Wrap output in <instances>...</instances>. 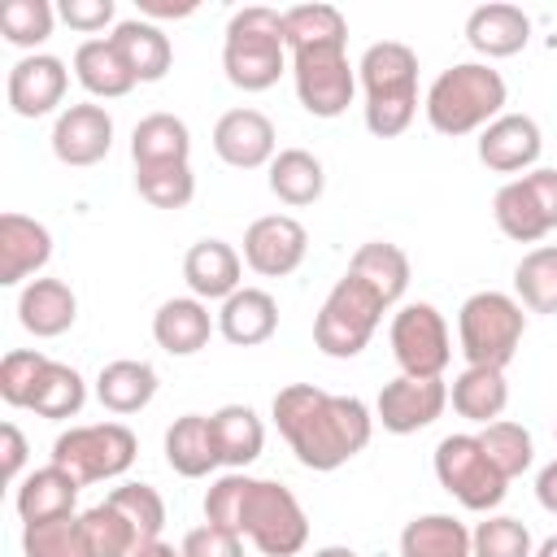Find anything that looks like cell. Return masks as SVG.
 Segmentation results:
<instances>
[{
    "label": "cell",
    "instance_id": "obj_21",
    "mask_svg": "<svg viewBox=\"0 0 557 557\" xmlns=\"http://www.w3.org/2000/svg\"><path fill=\"white\" fill-rule=\"evenodd\" d=\"M213 331H218V318H213L209 305L196 300V296H170V300L152 313V339H157V348H165L170 357H191V352H200Z\"/></svg>",
    "mask_w": 557,
    "mask_h": 557
},
{
    "label": "cell",
    "instance_id": "obj_31",
    "mask_svg": "<svg viewBox=\"0 0 557 557\" xmlns=\"http://www.w3.org/2000/svg\"><path fill=\"white\" fill-rule=\"evenodd\" d=\"M348 274L361 278V283L392 309V305L405 296V287H409V257H405V248H396V244H387V239H370V244H361V248L352 252Z\"/></svg>",
    "mask_w": 557,
    "mask_h": 557
},
{
    "label": "cell",
    "instance_id": "obj_39",
    "mask_svg": "<svg viewBox=\"0 0 557 557\" xmlns=\"http://www.w3.org/2000/svg\"><path fill=\"white\" fill-rule=\"evenodd\" d=\"M479 444L487 453V461L505 474V479H518L531 470L535 461V444H531V431L522 422H509V418H496L479 431Z\"/></svg>",
    "mask_w": 557,
    "mask_h": 557
},
{
    "label": "cell",
    "instance_id": "obj_55",
    "mask_svg": "<svg viewBox=\"0 0 557 557\" xmlns=\"http://www.w3.org/2000/svg\"><path fill=\"white\" fill-rule=\"evenodd\" d=\"M313 557H357V553H352L348 544H326V548H318Z\"/></svg>",
    "mask_w": 557,
    "mask_h": 557
},
{
    "label": "cell",
    "instance_id": "obj_48",
    "mask_svg": "<svg viewBox=\"0 0 557 557\" xmlns=\"http://www.w3.org/2000/svg\"><path fill=\"white\" fill-rule=\"evenodd\" d=\"M178 553L183 557H244V535H235L226 527H213V522H200L183 535Z\"/></svg>",
    "mask_w": 557,
    "mask_h": 557
},
{
    "label": "cell",
    "instance_id": "obj_23",
    "mask_svg": "<svg viewBox=\"0 0 557 557\" xmlns=\"http://www.w3.org/2000/svg\"><path fill=\"white\" fill-rule=\"evenodd\" d=\"M113 48L117 57L126 61V70L135 74V83H161L174 65V48H170V35L148 22V17H126L113 26Z\"/></svg>",
    "mask_w": 557,
    "mask_h": 557
},
{
    "label": "cell",
    "instance_id": "obj_56",
    "mask_svg": "<svg viewBox=\"0 0 557 557\" xmlns=\"http://www.w3.org/2000/svg\"><path fill=\"white\" fill-rule=\"evenodd\" d=\"M535 557H557V535H548V540L535 548Z\"/></svg>",
    "mask_w": 557,
    "mask_h": 557
},
{
    "label": "cell",
    "instance_id": "obj_49",
    "mask_svg": "<svg viewBox=\"0 0 557 557\" xmlns=\"http://www.w3.org/2000/svg\"><path fill=\"white\" fill-rule=\"evenodd\" d=\"M57 13H61V22H65L70 30L96 35V30H104V26L113 22L117 9H113V0H61Z\"/></svg>",
    "mask_w": 557,
    "mask_h": 557
},
{
    "label": "cell",
    "instance_id": "obj_30",
    "mask_svg": "<svg viewBox=\"0 0 557 557\" xmlns=\"http://www.w3.org/2000/svg\"><path fill=\"white\" fill-rule=\"evenodd\" d=\"M74 78L96 100H117V96H126L135 87V74L126 70V61L117 57L109 35L104 39H83L74 48Z\"/></svg>",
    "mask_w": 557,
    "mask_h": 557
},
{
    "label": "cell",
    "instance_id": "obj_8",
    "mask_svg": "<svg viewBox=\"0 0 557 557\" xmlns=\"http://www.w3.org/2000/svg\"><path fill=\"white\" fill-rule=\"evenodd\" d=\"M239 535L252 540V548L261 557H296L309 544V518H305L300 500L292 496V487H283L274 479H252L244 518H239Z\"/></svg>",
    "mask_w": 557,
    "mask_h": 557
},
{
    "label": "cell",
    "instance_id": "obj_3",
    "mask_svg": "<svg viewBox=\"0 0 557 557\" xmlns=\"http://www.w3.org/2000/svg\"><path fill=\"white\" fill-rule=\"evenodd\" d=\"M505 100H509V87L500 70H492L487 61H457L444 74H435L422 109H426L431 131L457 139V135H474L492 126L505 113Z\"/></svg>",
    "mask_w": 557,
    "mask_h": 557
},
{
    "label": "cell",
    "instance_id": "obj_11",
    "mask_svg": "<svg viewBox=\"0 0 557 557\" xmlns=\"http://www.w3.org/2000/svg\"><path fill=\"white\" fill-rule=\"evenodd\" d=\"M296 100L313 117H339L357 96V65L344 48H309L292 52Z\"/></svg>",
    "mask_w": 557,
    "mask_h": 557
},
{
    "label": "cell",
    "instance_id": "obj_28",
    "mask_svg": "<svg viewBox=\"0 0 557 557\" xmlns=\"http://www.w3.org/2000/svg\"><path fill=\"white\" fill-rule=\"evenodd\" d=\"M191 157V131L174 113H148L131 131V161L135 170L144 165H187Z\"/></svg>",
    "mask_w": 557,
    "mask_h": 557
},
{
    "label": "cell",
    "instance_id": "obj_24",
    "mask_svg": "<svg viewBox=\"0 0 557 557\" xmlns=\"http://www.w3.org/2000/svg\"><path fill=\"white\" fill-rule=\"evenodd\" d=\"M278 331V300L261 287H239L218 309V335L235 348H257Z\"/></svg>",
    "mask_w": 557,
    "mask_h": 557
},
{
    "label": "cell",
    "instance_id": "obj_6",
    "mask_svg": "<svg viewBox=\"0 0 557 557\" xmlns=\"http://www.w3.org/2000/svg\"><path fill=\"white\" fill-rule=\"evenodd\" d=\"M383 313H387V305L361 278H352L344 270V278H335V287L326 292V300H322V309L313 318V344L326 357L348 361L370 344V335L379 331Z\"/></svg>",
    "mask_w": 557,
    "mask_h": 557
},
{
    "label": "cell",
    "instance_id": "obj_7",
    "mask_svg": "<svg viewBox=\"0 0 557 557\" xmlns=\"http://www.w3.org/2000/svg\"><path fill=\"white\" fill-rule=\"evenodd\" d=\"M135 453H139V444L126 422H87V426L61 431L52 440V466L70 470L83 487L122 479L135 466Z\"/></svg>",
    "mask_w": 557,
    "mask_h": 557
},
{
    "label": "cell",
    "instance_id": "obj_26",
    "mask_svg": "<svg viewBox=\"0 0 557 557\" xmlns=\"http://www.w3.org/2000/svg\"><path fill=\"white\" fill-rule=\"evenodd\" d=\"M152 396H157V370H152L148 361L117 357V361L100 366V374H96V400H100L109 413H117V418L148 409Z\"/></svg>",
    "mask_w": 557,
    "mask_h": 557
},
{
    "label": "cell",
    "instance_id": "obj_20",
    "mask_svg": "<svg viewBox=\"0 0 557 557\" xmlns=\"http://www.w3.org/2000/svg\"><path fill=\"white\" fill-rule=\"evenodd\" d=\"M527 39H531V17H527L518 4L496 0V4L470 9V17H466V44H470L479 57H487V61L518 57V52L527 48Z\"/></svg>",
    "mask_w": 557,
    "mask_h": 557
},
{
    "label": "cell",
    "instance_id": "obj_50",
    "mask_svg": "<svg viewBox=\"0 0 557 557\" xmlns=\"http://www.w3.org/2000/svg\"><path fill=\"white\" fill-rule=\"evenodd\" d=\"M26 435L17 431V422H4L0 426V470H4V483H22V466H26Z\"/></svg>",
    "mask_w": 557,
    "mask_h": 557
},
{
    "label": "cell",
    "instance_id": "obj_25",
    "mask_svg": "<svg viewBox=\"0 0 557 557\" xmlns=\"http://www.w3.org/2000/svg\"><path fill=\"white\" fill-rule=\"evenodd\" d=\"M78 479L70 474V470H61V466H44V470H30L22 483H17V496H13V505H17V518L22 522H48V518H65V513H74V505H78Z\"/></svg>",
    "mask_w": 557,
    "mask_h": 557
},
{
    "label": "cell",
    "instance_id": "obj_44",
    "mask_svg": "<svg viewBox=\"0 0 557 557\" xmlns=\"http://www.w3.org/2000/svg\"><path fill=\"white\" fill-rule=\"evenodd\" d=\"M52 4L48 0H4L0 4V35L13 48H39L52 35Z\"/></svg>",
    "mask_w": 557,
    "mask_h": 557
},
{
    "label": "cell",
    "instance_id": "obj_32",
    "mask_svg": "<svg viewBox=\"0 0 557 557\" xmlns=\"http://www.w3.org/2000/svg\"><path fill=\"white\" fill-rule=\"evenodd\" d=\"M209 426H213L218 457L231 470L252 466L261 457V448H265V426H261V418L248 405H222V409H213L209 413Z\"/></svg>",
    "mask_w": 557,
    "mask_h": 557
},
{
    "label": "cell",
    "instance_id": "obj_29",
    "mask_svg": "<svg viewBox=\"0 0 557 557\" xmlns=\"http://www.w3.org/2000/svg\"><path fill=\"white\" fill-rule=\"evenodd\" d=\"M448 405L457 409V418L466 422H496L509 405V383H505V370H492V366H466L453 387H448Z\"/></svg>",
    "mask_w": 557,
    "mask_h": 557
},
{
    "label": "cell",
    "instance_id": "obj_19",
    "mask_svg": "<svg viewBox=\"0 0 557 557\" xmlns=\"http://www.w3.org/2000/svg\"><path fill=\"white\" fill-rule=\"evenodd\" d=\"M244 257L226 239H196L183 257V278L196 300H226L244 287Z\"/></svg>",
    "mask_w": 557,
    "mask_h": 557
},
{
    "label": "cell",
    "instance_id": "obj_40",
    "mask_svg": "<svg viewBox=\"0 0 557 557\" xmlns=\"http://www.w3.org/2000/svg\"><path fill=\"white\" fill-rule=\"evenodd\" d=\"M78 531H83V544H87L91 557H131L135 544H139V535L131 531V522L109 500L83 509L78 513Z\"/></svg>",
    "mask_w": 557,
    "mask_h": 557
},
{
    "label": "cell",
    "instance_id": "obj_46",
    "mask_svg": "<svg viewBox=\"0 0 557 557\" xmlns=\"http://www.w3.org/2000/svg\"><path fill=\"white\" fill-rule=\"evenodd\" d=\"M52 357H44L39 348H13L4 352L0 361V400L9 409H30L35 400V387H39V374L48 370Z\"/></svg>",
    "mask_w": 557,
    "mask_h": 557
},
{
    "label": "cell",
    "instance_id": "obj_47",
    "mask_svg": "<svg viewBox=\"0 0 557 557\" xmlns=\"http://www.w3.org/2000/svg\"><path fill=\"white\" fill-rule=\"evenodd\" d=\"M248 487H252V474H244V470H231V474L213 479L209 492H205V522L226 527V531L239 535V518H244Z\"/></svg>",
    "mask_w": 557,
    "mask_h": 557
},
{
    "label": "cell",
    "instance_id": "obj_16",
    "mask_svg": "<svg viewBox=\"0 0 557 557\" xmlns=\"http://www.w3.org/2000/svg\"><path fill=\"white\" fill-rule=\"evenodd\" d=\"M278 135L274 122L261 109H226L213 126V152L231 165V170H261L278 157Z\"/></svg>",
    "mask_w": 557,
    "mask_h": 557
},
{
    "label": "cell",
    "instance_id": "obj_2",
    "mask_svg": "<svg viewBox=\"0 0 557 557\" xmlns=\"http://www.w3.org/2000/svg\"><path fill=\"white\" fill-rule=\"evenodd\" d=\"M357 87L366 91V131L396 139L418 113V52L400 39H379L357 61Z\"/></svg>",
    "mask_w": 557,
    "mask_h": 557
},
{
    "label": "cell",
    "instance_id": "obj_45",
    "mask_svg": "<svg viewBox=\"0 0 557 557\" xmlns=\"http://www.w3.org/2000/svg\"><path fill=\"white\" fill-rule=\"evenodd\" d=\"M135 187L152 209H183L196 196L191 165H144L135 170Z\"/></svg>",
    "mask_w": 557,
    "mask_h": 557
},
{
    "label": "cell",
    "instance_id": "obj_27",
    "mask_svg": "<svg viewBox=\"0 0 557 557\" xmlns=\"http://www.w3.org/2000/svg\"><path fill=\"white\" fill-rule=\"evenodd\" d=\"M165 466L174 474H183V479H205L209 470L222 466L209 413H183V418L170 422V431H165Z\"/></svg>",
    "mask_w": 557,
    "mask_h": 557
},
{
    "label": "cell",
    "instance_id": "obj_52",
    "mask_svg": "<svg viewBox=\"0 0 557 557\" xmlns=\"http://www.w3.org/2000/svg\"><path fill=\"white\" fill-rule=\"evenodd\" d=\"M191 13H196V4H191V0H183V4L139 0V17H148V22H170V17H191Z\"/></svg>",
    "mask_w": 557,
    "mask_h": 557
},
{
    "label": "cell",
    "instance_id": "obj_1",
    "mask_svg": "<svg viewBox=\"0 0 557 557\" xmlns=\"http://www.w3.org/2000/svg\"><path fill=\"white\" fill-rule=\"evenodd\" d=\"M274 426L296 453L305 470L331 474L344 461H352L370 435H374V413L357 396H335L313 383H287L274 392Z\"/></svg>",
    "mask_w": 557,
    "mask_h": 557
},
{
    "label": "cell",
    "instance_id": "obj_57",
    "mask_svg": "<svg viewBox=\"0 0 557 557\" xmlns=\"http://www.w3.org/2000/svg\"><path fill=\"white\" fill-rule=\"evenodd\" d=\"M553 440H557V426H553Z\"/></svg>",
    "mask_w": 557,
    "mask_h": 557
},
{
    "label": "cell",
    "instance_id": "obj_42",
    "mask_svg": "<svg viewBox=\"0 0 557 557\" xmlns=\"http://www.w3.org/2000/svg\"><path fill=\"white\" fill-rule=\"evenodd\" d=\"M22 557H91L78 531V513L22 522Z\"/></svg>",
    "mask_w": 557,
    "mask_h": 557
},
{
    "label": "cell",
    "instance_id": "obj_5",
    "mask_svg": "<svg viewBox=\"0 0 557 557\" xmlns=\"http://www.w3.org/2000/svg\"><path fill=\"white\" fill-rule=\"evenodd\" d=\"M527 335V313L509 292H474L457 309V344L466 366L505 370Z\"/></svg>",
    "mask_w": 557,
    "mask_h": 557
},
{
    "label": "cell",
    "instance_id": "obj_33",
    "mask_svg": "<svg viewBox=\"0 0 557 557\" xmlns=\"http://www.w3.org/2000/svg\"><path fill=\"white\" fill-rule=\"evenodd\" d=\"M283 39H287V57L309 48H344L348 22L335 4H296L283 13Z\"/></svg>",
    "mask_w": 557,
    "mask_h": 557
},
{
    "label": "cell",
    "instance_id": "obj_35",
    "mask_svg": "<svg viewBox=\"0 0 557 557\" xmlns=\"http://www.w3.org/2000/svg\"><path fill=\"white\" fill-rule=\"evenodd\" d=\"M326 187V174H322V161L305 148H283L274 161H270V191L292 205V209H305L322 196Z\"/></svg>",
    "mask_w": 557,
    "mask_h": 557
},
{
    "label": "cell",
    "instance_id": "obj_18",
    "mask_svg": "<svg viewBox=\"0 0 557 557\" xmlns=\"http://www.w3.org/2000/svg\"><path fill=\"white\" fill-rule=\"evenodd\" d=\"M52 261V235L26 213H0V287H26Z\"/></svg>",
    "mask_w": 557,
    "mask_h": 557
},
{
    "label": "cell",
    "instance_id": "obj_12",
    "mask_svg": "<svg viewBox=\"0 0 557 557\" xmlns=\"http://www.w3.org/2000/svg\"><path fill=\"white\" fill-rule=\"evenodd\" d=\"M444 409H448L444 379L396 374L392 383H383V392L374 400V422H383V431H392V435H413V431H426Z\"/></svg>",
    "mask_w": 557,
    "mask_h": 557
},
{
    "label": "cell",
    "instance_id": "obj_9",
    "mask_svg": "<svg viewBox=\"0 0 557 557\" xmlns=\"http://www.w3.org/2000/svg\"><path fill=\"white\" fill-rule=\"evenodd\" d=\"M431 466H435L440 487H444L457 505H466V509H474V513L496 509V505L505 500V492H509V479L487 461L479 435H466V431H461V435H444V440L435 444Z\"/></svg>",
    "mask_w": 557,
    "mask_h": 557
},
{
    "label": "cell",
    "instance_id": "obj_36",
    "mask_svg": "<svg viewBox=\"0 0 557 557\" xmlns=\"http://www.w3.org/2000/svg\"><path fill=\"white\" fill-rule=\"evenodd\" d=\"M492 218H496L500 235L513 239V244H535V239L548 235V222H544V213H540V205H535V196L522 178H509L492 196Z\"/></svg>",
    "mask_w": 557,
    "mask_h": 557
},
{
    "label": "cell",
    "instance_id": "obj_14",
    "mask_svg": "<svg viewBox=\"0 0 557 557\" xmlns=\"http://www.w3.org/2000/svg\"><path fill=\"white\" fill-rule=\"evenodd\" d=\"M109 148H113V117H109L104 104L83 100V104H65L57 113V122H52V157L61 165H74V170L96 165V161L109 157Z\"/></svg>",
    "mask_w": 557,
    "mask_h": 557
},
{
    "label": "cell",
    "instance_id": "obj_54",
    "mask_svg": "<svg viewBox=\"0 0 557 557\" xmlns=\"http://www.w3.org/2000/svg\"><path fill=\"white\" fill-rule=\"evenodd\" d=\"M131 557H183V553L174 544H165V540H144V544H135Z\"/></svg>",
    "mask_w": 557,
    "mask_h": 557
},
{
    "label": "cell",
    "instance_id": "obj_17",
    "mask_svg": "<svg viewBox=\"0 0 557 557\" xmlns=\"http://www.w3.org/2000/svg\"><path fill=\"white\" fill-rule=\"evenodd\" d=\"M544 135L535 126V117L527 113H500L492 126L479 131V161L496 174H531L540 161Z\"/></svg>",
    "mask_w": 557,
    "mask_h": 557
},
{
    "label": "cell",
    "instance_id": "obj_38",
    "mask_svg": "<svg viewBox=\"0 0 557 557\" xmlns=\"http://www.w3.org/2000/svg\"><path fill=\"white\" fill-rule=\"evenodd\" d=\"M83 405H87V383H83V374H78L74 366H65V361H48V370L39 374V387H35L30 409H35L39 418L61 422V418H78Z\"/></svg>",
    "mask_w": 557,
    "mask_h": 557
},
{
    "label": "cell",
    "instance_id": "obj_37",
    "mask_svg": "<svg viewBox=\"0 0 557 557\" xmlns=\"http://www.w3.org/2000/svg\"><path fill=\"white\" fill-rule=\"evenodd\" d=\"M513 292L522 309L557 313V244H540L522 252V261L513 265Z\"/></svg>",
    "mask_w": 557,
    "mask_h": 557
},
{
    "label": "cell",
    "instance_id": "obj_10",
    "mask_svg": "<svg viewBox=\"0 0 557 557\" xmlns=\"http://www.w3.org/2000/svg\"><path fill=\"white\" fill-rule=\"evenodd\" d=\"M387 339H392V357H396L400 374L444 379V370L453 361V339H448V322L435 305H426V300L400 305L392 313Z\"/></svg>",
    "mask_w": 557,
    "mask_h": 557
},
{
    "label": "cell",
    "instance_id": "obj_15",
    "mask_svg": "<svg viewBox=\"0 0 557 557\" xmlns=\"http://www.w3.org/2000/svg\"><path fill=\"white\" fill-rule=\"evenodd\" d=\"M65 87H70V70H65L61 57H52V52H26L9 70L4 96H9V109L17 117H48L65 100Z\"/></svg>",
    "mask_w": 557,
    "mask_h": 557
},
{
    "label": "cell",
    "instance_id": "obj_53",
    "mask_svg": "<svg viewBox=\"0 0 557 557\" xmlns=\"http://www.w3.org/2000/svg\"><path fill=\"white\" fill-rule=\"evenodd\" d=\"M535 500H540L548 513H557V461H548V466L535 474Z\"/></svg>",
    "mask_w": 557,
    "mask_h": 557
},
{
    "label": "cell",
    "instance_id": "obj_22",
    "mask_svg": "<svg viewBox=\"0 0 557 557\" xmlns=\"http://www.w3.org/2000/svg\"><path fill=\"white\" fill-rule=\"evenodd\" d=\"M78 318V296L70 292V283L61 278H30L17 292V322L35 335V339H57L74 326Z\"/></svg>",
    "mask_w": 557,
    "mask_h": 557
},
{
    "label": "cell",
    "instance_id": "obj_41",
    "mask_svg": "<svg viewBox=\"0 0 557 557\" xmlns=\"http://www.w3.org/2000/svg\"><path fill=\"white\" fill-rule=\"evenodd\" d=\"M104 500L131 522V531L139 535V544H144V540H161L165 500H161V492H157L152 483H122V487H113Z\"/></svg>",
    "mask_w": 557,
    "mask_h": 557
},
{
    "label": "cell",
    "instance_id": "obj_34",
    "mask_svg": "<svg viewBox=\"0 0 557 557\" xmlns=\"http://www.w3.org/2000/svg\"><path fill=\"white\" fill-rule=\"evenodd\" d=\"M400 557H470V531L453 513H422L405 522Z\"/></svg>",
    "mask_w": 557,
    "mask_h": 557
},
{
    "label": "cell",
    "instance_id": "obj_13",
    "mask_svg": "<svg viewBox=\"0 0 557 557\" xmlns=\"http://www.w3.org/2000/svg\"><path fill=\"white\" fill-rule=\"evenodd\" d=\"M309 252V231L292 213H265L244 231V265L261 278L292 274Z\"/></svg>",
    "mask_w": 557,
    "mask_h": 557
},
{
    "label": "cell",
    "instance_id": "obj_51",
    "mask_svg": "<svg viewBox=\"0 0 557 557\" xmlns=\"http://www.w3.org/2000/svg\"><path fill=\"white\" fill-rule=\"evenodd\" d=\"M522 183L531 187V196H535V205H540V213H544L548 231H557V170L535 165L531 174H522Z\"/></svg>",
    "mask_w": 557,
    "mask_h": 557
},
{
    "label": "cell",
    "instance_id": "obj_43",
    "mask_svg": "<svg viewBox=\"0 0 557 557\" xmlns=\"http://www.w3.org/2000/svg\"><path fill=\"white\" fill-rule=\"evenodd\" d=\"M470 557H535V540L527 522L509 513H492L470 531Z\"/></svg>",
    "mask_w": 557,
    "mask_h": 557
},
{
    "label": "cell",
    "instance_id": "obj_4",
    "mask_svg": "<svg viewBox=\"0 0 557 557\" xmlns=\"http://www.w3.org/2000/svg\"><path fill=\"white\" fill-rule=\"evenodd\" d=\"M222 70H226V83L239 91H270L292 70L283 13L265 4H248L231 13L226 39H222Z\"/></svg>",
    "mask_w": 557,
    "mask_h": 557
}]
</instances>
